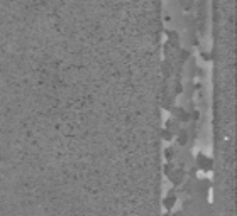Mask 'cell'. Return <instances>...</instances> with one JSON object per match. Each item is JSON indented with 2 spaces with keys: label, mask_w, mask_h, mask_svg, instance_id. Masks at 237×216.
Segmentation results:
<instances>
[{
  "label": "cell",
  "mask_w": 237,
  "mask_h": 216,
  "mask_svg": "<svg viewBox=\"0 0 237 216\" xmlns=\"http://www.w3.org/2000/svg\"><path fill=\"white\" fill-rule=\"evenodd\" d=\"M208 201H213V189H210V191H208Z\"/></svg>",
  "instance_id": "cell-1"
}]
</instances>
